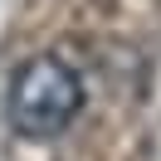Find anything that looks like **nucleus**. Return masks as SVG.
<instances>
[{
  "mask_svg": "<svg viewBox=\"0 0 161 161\" xmlns=\"http://www.w3.org/2000/svg\"><path fill=\"white\" fill-rule=\"evenodd\" d=\"M83 112V78L69 59L59 54H34L10 73L5 88V117L20 137L49 142L59 132L73 127V117Z\"/></svg>",
  "mask_w": 161,
  "mask_h": 161,
  "instance_id": "obj_1",
  "label": "nucleus"
}]
</instances>
